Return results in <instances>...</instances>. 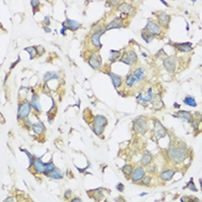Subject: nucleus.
I'll return each mask as SVG.
<instances>
[{"label": "nucleus", "mask_w": 202, "mask_h": 202, "mask_svg": "<svg viewBox=\"0 0 202 202\" xmlns=\"http://www.w3.org/2000/svg\"><path fill=\"white\" fill-rule=\"evenodd\" d=\"M169 157L175 163H181L187 156V149L181 146H173L169 150Z\"/></svg>", "instance_id": "nucleus-1"}, {"label": "nucleus", "mask_w": 202, "mask_h": 202, "mask_svg": "<svg viewBox=\"0 0 202 202\" xmlns=\"http://www.w3.org/2000/svg\"><path fill=\"white\" fill-rule=\"evenodd\" d=\"M107 124V119L102 115H97L95 118H94V122H93V131L96 134L99 135L102 134L105 125Z\"/></svg>", "instance_id": "nucleus-2"}, {"label": "nucleus", "mask_w": 202, "mask_h": 202, "mask_svg": "<svg viewBox=\"0 0 202 202\" xmlns=\"http://www.w3.org/2000/svg\"><path fill=\"white\" fill-rule=\"evenodd\" d=\"M146 120L143 116H139L137 119L134 121V129L137 134H145L146 131Z\"/></svg>", "instance_id": "nucleus-3"}, {"label": "nucleus", "mask_w": 202, "mask_h": 202, "mask_svg": "<svg viewBox=\"0 0 202 202\" xmlns=\"http://www.w3.org/2000/svg\"><path fill=\"white\" fill-rule=\"evenodd\" d=\"M120 61L122 63H125L126 65L131 66V65H134V64L137 63V55H135L134 52H132V51L126 52V53H124V54H123V56H122V58H121Z\"/></svg>", "instance_id": "nucleus-4"}, {"label": "nucleus", "mask_w": 202, "mask_h": 202, "mask_svg": "<svg viewBox=\"0 0 202 202\" xmlns=\"http://www.w3.org/2000/svg\"><path fill=\"white\" fill-rule=\"evenodd\" d=\"M30 113V103L29 101H24L18 107V118H26Z\"/></svg>", "instance_id": "nucleus-5"}, {"label": "nucleus", "mask_w": 202, "mask_h": 202, "mask_svg": "<svg viewBox=\"0 0 202 202\" xmlns=\"http://www.w3.org/2000/svg\"><path fill=\"white\" fill-rule=\"evenodd\" d=\"M154 131H155V134H156L157 139H161V137H164L166 135V129L165 127L162 125L161 122L160 121L156 120L155 121V126H154Z\"/></svg>", "instance_id": "nucleus-6"}, {"label": "nucleus", "mask_w": 202, "mask_h": 202, "mask_svg": "<svg viewBox=\"0 0 202 202\" xmlns=\"http://www.w3.org/2000/svg\"><path fill=\"white\" fill-rule=\"evenodd\" d=\"M145 29L148 30V32H151V34H153L154 35H160L162 32L161 27L158 26L157 23H153V21H148V23H146Z\"/></svg>", "instance_id": "nucleus-7"}, {"label": "nucleus", "mask_w": 202, "mask_h": 202, "mask_svg": "<svg viewBox=\"0 0 202 202\" xmlns=\"http://www.w3.org/2000/svg\"><path fill=\"white\" fill-rule=\"evenodd\" d=\"M164 66L168 72H174L176 68V59L174 57H169L164 60Z\"/></svg>", "instance_id": "nucleus-8"}, {"label": "nucleus", "mask_w": 202, "mask_h": 202, "mask_svg": "<svg viewBox=\"0 0 202 202\" xmlns=\"http://www.w3.org/2000/svg\"><path fill=\"white\" fill-rule=\"evenodd\" d=\"M143 176H145V171H143V168L139 167L131 173V180L132 182H137L140 181V180H142L143 178Z\"/></svg>", "instance_id": "nucleus-9"}, {"label": "nucleus", "mask_w": 202, "mask_h": 202, "mask_svg": "<svg viewBox=\"0 0 202 202\" xmlns=\"http://www.w3.org/2000/svg\"><path fill=\"white\" fill-rule=\"evenodd\" d=\"M158 20H159V23H161L163 26L167 27L169 24V21H170V16L165 12H160L159 14H158Z\"/></svg>", "instance_id": "nucleus-10"}, {"label": "nucleus", "mask_w": 202, "mask_h": 202, "mask_svg": "<svg viewBox=\"0 0 202 202\" xmlns=\"http://www.w3.org/2000/svg\"><path fill=\"white\" fill-rule=\"evenodd\" d=\"M88 62H89V65L93 69H99V68H100L101 62H100L99 58L96 56V55H91L90 58H89V60H88Z\"/></svg>", "instance_id": "nucleus-11"}, {"label": "nucleus", "mask_w": 202, "mask_h": 202, "mask_svg": "<svg viewBox=\"0 0 202 202\" xmlns=\"http://www.w3.org/2000/svg\"><path fill=\"white\" fill-rule=\"evenodd\" d=\"M122 26H123L122 20H121L119 17H116L108 24V26L106 27V30L113 29H120V27H122Z\"/></svg>", "instance_id": "nucleus-12"}, {"label": "nucleus", "mask_w": 202, "mask_h": 202, "mask_svg": "<svg viewBox=\"0 0 202 202\" xmlns=\"http://www.w3.org/2000/svg\"><path fill=\"white\" fill-rule=\"evenodd\" d=\"M35 167V170L37 171L38 173H43L45 172V169H46V163H43L41 161L40 159H35V163L34 165H32Z\"/></svg>", "instance_id": "nucleus-13"}, {"label": "nucleus", "mask_w": 202, "mask_h": 202, "mask_svg": "<svg viewBox=\"0 0 202 202\" xmlns=\"http://www.w3.org/2000/svg\"><path fill=\"white\" fill-rule=\"evenodd\" d=\"M104 34V32H95V34L92 35V37H91V41H92V44L95 47H97V48H101L102 45L100 44V41H99V38L102 35Z\"/></svg>", "instance_id": "nucleus-14"}, {"label": "nucleus", "mask_w": 202, "mask_h": 202, "mask_svg": "<svg viewBox=\"0 0 202 202\" xmlns=\"http://www.w3.org/2000/svg\"><path fill=\"white\" fill-rule=\"evenodd\" d=\"M108 75L110 76V78H111V81H112V84L113 86L115 88H118L121 86V78L118 75H116V74H113V73H107Z\"/></svg>", "instance_id": "nucleus-15"}, {"label": "nucleus", "mask_w": 202, "mask_h": 202, "mask_svg": "<svg viewBox=\"0 0 202 202\" xmlns=\"http://www.w3.org/2000/svg\"><path fill=\"white\" fill-rule=\"evenodd\" d=\"M174 174H175V171L174 170H166L160 174V177H161V179L163 181H169V180L172 179Z\"/></svg>", "instance_id": "nucleus-16"}, {"label": "nucleus", "mask_w": 202, "mask_h": 202, "mask_svg": "<svg viewBox=\"0 0 202 202\" xmlns=\"http://www.w3.org/2000/svg\"><path fill=\"white\" fill-rule=\"evenodd\" d=\"M30 105H32V107H34V109L35 111H41V104H40V99H38V95H32V101H30Z\"/></svg>", "instance_id": "nucleus-17"}, {"label": "nucleus", "mask_w": 202, "mask_h": 202, "mask_svg": "<svg viewBox=\"0 0 202 202\" xmlns=\"http://www.w3.org/2000/svg\"><path fill=\"white\" fill-rule=\"evenodd\" d=\"M64 23L67 26L68 29H71V30H76L81 26V24H80L79 23H77V21H75V20H72V19H67L66 23Z\"/></svg>", "instance_id": "nucleus-18"}, {"label": "nucleus", "mask_w": 202, "mask_h": 202, "mask_svg": "<svg viewBox=\"0 0 202 202\" xmlns=\"http://www.w3.org/2000/svg\"><path fill=\"white\" fill-rule=\"evenodd\" d=\"M191 45L190 43H185V44H175L174 47L177 48L179 51L181 52H190L191 51Z\"/></svg>", "instance_id": "nucleus-19"}, {"label": "nucleus", "mask_w": 202, "mask_h": 202, "mask_svg": "<svg viewBox=\"0 0 202 202\" xmlns=\"http://www.w3.org/2000/svg\"><path fill=\"white\" fill-rule=\"evenodd\" d=\"M174 116H176V117H179V118H183L186 121H191V113L188 112V111H182V110H180L176 113V114H174Z\"/></svg>", "instance_id": "nucleus-20"}, {"label": "nucleus", "mask_w": 202, "mask_h": 202, "mask_svg": "<svg viewBox=\"0 0 202 202\" xmlns=\"http://www.w3.org/2000/svg\"><path fill=\"white\" fill-rule=\"evenodd\" d=\"M32 129H34V131L37 134H41L46 131V127L41 122H38V123L32 124Z\"/></svg>", "instance_id": "nucleus-21"}, {"label": "nucleus", "mask_w": 202, "mask_h": 202, "mask_svg": "<svg viewBox=\"0 0 202 202\" xmlns=\"http://www.w3.org/2000/svg\"><path fill=\"white\" fill-rule=\"evenodd\" d=\"M134 78L137 79V81L143 80L146 77V71H145V69H143V68L137 69V70H135V72H134Z\"/></svg>", "instance_id": "nucleus-22"}, {"label": "nucleus", "mask_w": 202, "mask_h": 202, "mask_svg": "<svg viewBox=\"0 0 202 202\" xmlns=\"http://www.w3.org/2000/svg\"><path fill=\"white\" fill-rule=\"evenodd\" d=\"M131 9L132 7L129 3H122L118 7V10H119L121 13H124V14H128L129 12H131Z\"/></svg>", "instance_id": "nucleus-23"}, {"label": "nucleus", "mask_w": 202, "mask_h": 202, "mask_svg": "<svg viewBox=\"0 0 202 202\" xmlns=\"http://www.w3.org/2000/svg\"><path fill=\"white\" fill-rule=\"evenodd\" d=\"M142 38L146 41V43H150V41H152L155 38V35L151 34V32H149L148 30L143 29L142 32Z\"/></svg>", "instance_id": "nucleus-24"}, {"label": "nucleus", "mask_w": 202, "mask_h": 202, "mask_svg": "<svg viewBox=\"0 0 202 202\" xmlns=\"http://www.w3.org/2000/svg\"><path fill=\"white\" fill-rule=\"evenodd\" d=\"M60 77V75L56 72H48V73L45 74V76H44V81L45 82H48L49 80H52V79H58Z\"/></svg>", "instance_id": "nucleus-25"}, {"label": "nucleus", "mask_w": 202, "mask_h": 202, "mask_svg": "<svg viewBox=\"0 0 202 202\" xmlns=\"http://www.w3.org/2000/svg\"><path fill=\"white\" fill-rule=\"evenodd\" d=\"M50 178L52 179H55V180H59V179H62L63 178V175L62 173H61V171L59 170V169H55L53 172H51L48 175Z\"/></svg>", "instance_id": "nucleus-26"}, {"label": "nucleus", "mask_w": 202, "mask_h": 202, "mask_svg": "<svg viewBox=\"0 0 202 202\" xmlns=\"http://www.w3.org/2000/svg\"><path fill=\"white\" fill-rule=\"evenodd\" d=\"M184 103L188 105V106H191V107H196L197 106V103H196L195 99L192 97V96H186V97L184 98Z\"/></svg>", "instance_id": "nucleus-27"}, {"label": "nucleus", "mask_w": 202, "mask_h": 202, "mask_svg": "<svg viewBox=\"0 0 202 202\" xmlns=\"http://www.w3.org/2000/svg\"><path fill=\"white\" fill-rule=\"evenodd\" d=\"M151 162H152V156H151V154L149 153V152H146L145 155H143V157L142 158V161H140V163H142L143 166H146V165L150 164Z\"/></svg>", "instance_id": "nucleus-28"}, {"label": "nucleus", "mask_w": 202, "mask_h": 202, "mask_svg": "<svg viewBox=\"0 0 202 202\" xmlns=\"http://www.w3.org/2000/svg\"><path fill=\"white\" fill-rule=\"evenodd\" d=\"M55 169H56V168H55L54 163H53L52 161L49 162V163H46V169H45V172H44V174L48 176L50 173L53 172V171L55 170Z\"/></svg>", "instance_id": "nucleus-29"}, {"label": "nucleus", "mask_w": 202, "mask_h": 202, "mask_svg": "<svg viewBox=\"0 0 202 202\" xmlns=\"http://www.w3.org/2000/svg\"><path fill=\"white\" fill-rule=\"evenodd\" d=\"M24 51L29 52V54L30 55V60H32L34 58L37 56V53H38V48H35V47H29V48H26L24 49Z\"/></svg>", "instance_id": "nucleus-30"}, {"label": "nucleus", "mask_w": 202, "mask_h": 202, "mask_svg": "<svg viewBox=\"0 0 202 202\" xmlns=\"http://www.w3.org/2000/svg\"><path fill=\"white\" fill-rule=\"evenodd\" d=\"M101 190L102 189H96V190H92V192H93V195L91 196L92 198H94L95 200H100V199L103 197L102 196V194H101Z\"/></svg>", "instance_id": "nucleus-31"}, {"label": "nucleus", "mask_w": 202, "mask_h": 202, "mask_svg": "<svg viewBox=\"0 0 202 202\" xmlns=\"http://www.w3.org/2000/svg\"><path fill=\"white\" fill-rule=\"evenodd\" d=\"M119 56H120L119 51H110V61L111 62H115Z\"/></svg>", "instance_id": "nucleus-32"}, {"label": "nucleus", "mask_w": 202, "mask_h": 202, "mask_svg": "<svg viewBox=\"0 0 202 202\" xmlns=\"http://www.w3.org/2000/svg\"><path fill=\"white\" fill-rule=\"evenodd\" d=\"M121 170H122V172L125 174V175H131L132 173V166L126 165V166H124V167H122Z\"/></svg>", "instance_id": "nucleus-33"}, {"label": "nucleus", "mask_w": 202, "mask_h": 202, "mask_svg": "<svg viewBox=\"0 0 202 202\" xmlns=\"http://www.w3.org/2000/svg\"><path fill=\"white\" fill-rule=\"evenodd\" d=\"M137 81V79L134 78V75H129L128 77L126 78V84L128 85V86H132V85L134 84V82Z\"/></svg>", "instance_id": "nucleus-34"}, {"label": "nucleus", "mask_w": 202, "mask_h": 202, "mask_svg": "<svg viewBox=\"0 0 202 202\" xmlns=\"http://www.w3.org/2000/svg\"><path fill=\"white\" fill-rule=\"evenodd\" d=\"M187 187L189 188L190 190H192V191H194V192H197V188L195 187V185H194V183H193V179L191 178V180H190V182L188 183V185H187Z\"/></svg>", "instance_id": "nucleus-35"}, {"label": "nucleus", "mask_w": 202, "mask_h": 202, "mask_svg": "<svg viewBox=\"0 0 202 202\" xmlns=\"http://www.w3.org/2000/svg\"><path fill=\"white\" fill-rule=\"evenodd\" d=\"M30 3H32V9H34V13H35V7H38V6L40 2H38V1H35V0H32V1H30Z\"/></svg>", "instance_id": "nucleus-36"}, {"label": "nucleus", "mask_w": 202, "mask_h": 202, "mask_svg": "<svg viewBox=\"0 0 202 202\" xmlns=\"http://www.w3.org/2000/svg\"><path fill=\"white\" fill-rule=\"evenodd\" d=\"M150 181H151V177L150 176H143V183L145 184V185H148V184H150Z\"/></svg>", "instance_id": "nucleus-37"}, {"label": "nucleus", "mask_w": 202, "mask_h": 202, "mask_svg": "<svg viewBox=\"0 0 202 202\" xmlns=\"http://www.w3.org/2000/svg\"><path fill=\"white\" fill-rule=\"evenodd\" d=\"M116 189H117L118 191H120V192H122V191L124 190V186L122 183H118L117 185H116Z\"/></svg>", "instance_id": "nucleus-38"}, {"label": "nucleus", "mask_w": 202, "mask_h": 202, "mask_svg": "<svg viewBox=\"0 0 202 202\" xmlns=\"http://www.w3.org/2000/svg\"><path fill=\"white\" fill-rule=\"evenodd\" d=\"M66 29H68V27H67V26H66L65 23H63V29H62V30H61V34H62L63 35H66V32H65Z\"/></svg>", "instance_id": "nucleus-39"}, {"label": "nucleus", "mask_w": 202, "mask_h": 202, "mask_svg": "<svg viewBox=\"0 0 202 202\" xmlns=\"http://www.w3.org/2000/svg\"><path fill=\"white\" fill-rule=\"evenodd\" d=\"M71 190H67L65 192V194H64V197H65L66 199H68V198H70V196H71Z\"/></svg>", "instance_id": "nucleus-40"}, {"label": "nucleus", "mask_w": 202, "mask_h": 202, "mask_svg": "<svg viewBox=\"0 0 202 202\" xmlns=\"http://www.w3.org/2000/svg\"><path fill=\"white\" fill-rule=\"evenodd\" d=\"M19 61H20V57H19V56H18V58H17V60H16V61H15V63H14V64H12V65H11V67H10V69L14 68V67H15V66H16V64H17V63L19 62Z\"/></svg>", "instance_id": "nucleus-41"}, {"label": "nucleus", "mask_w": 202, "mask_h": 202, "mask_svg": "<svg viewBox=\"0 0 202 202\" xmlns=\"http://www.w3.org/2000/svg\"><path fill=\"white\" fill-rule=\"evenodd\" d=\"M49 19H50L49 16H46V17H45V23H46L47 26H49V24H50V20H49Z\"/></svg>", "instance_id": "nucleus-42"}, {"label": "nucleus", "mask_w": 202, "mask_h": 202, "mask_svg": "<svg viewBox=\"0 0 202 202\" xmlns=\"http://www.w3.org/2000/svg\"><path fill=\"white\" fill-rule=\"evenodd\" d=\"M44 89H46V92L47 93H50V89L48 88V85H45V86H44Z\"/></svg>", "instance_id": "nucleus-43"}, {"label": "nucleus", "mask_w": 202, "mask_h": 202, "mask_svg": "<svg viewBox=\"0 0 202 202\" xmlns=\"http://www.w3.org/2000/svg\"><path fill=\"white\" fill-rule=\"evenodd\" d=\"M4 201H5V202H7V201H13V198H12V197H8L7 199H5Z\"/></svg>", "instance_id": "nucleus-44"}, {"label": "nucleus", "mask_w": 202, "mask_h": 202, "mask_svg": "<svg viewBox=\"0 0 202 202\" xmlns=\"http://www.w3.org/2000/svg\"><path fill=\"white\" fill-rule=\"evenodd\" d=\"M76 201L80 202V201H81V199H80V198H75V199H73V200H72V202H76Z\"/></svg>", "instance_id": "nucleus-45"}, {"label": "nucleus", "mask_w": 202, "mask_h": 202, "mask_svg": "<svg viewBox=\"0 0 202 202\" xmlns=\"http://www.w3.org/2000/svg\"><path fill=\"white\" fill-rule=\"evenodd\" d=\"M154 169H155L154 167H152V168L149 167V168H148V171H149V172H152V171H154Z\"/></svg>", "instance_id": "nucleus-46"}, {"label": "nucleus", "mask_w": 202, "mask_h": 202, "mask_svg": "<svg viewBox=\"0 0 202 202\" xmlns=\"http://www.w3.org/2000/svg\"><path fill=\"white\" fill-rule=\"evenodd\" d=\"M44 29H46V32H51V29H49V27H47V26H45V27H44Z\"/></svg>", "instance_id": "nucleus-47"}, {"label": "nucleus", "mask_w": 202, "mask_h": 202, "mask_svg": "<svg viewBox=\"0 0 202 202\" xmlns=\"http://www.w3.org/2000/svg\"><path fill=\"white\" fill-rule=\"evenodd\" d=\"M146 194V193H142V194H140V196H145Z\"/></svg>", "instance_id": "nucleus-48"}]
</instances>
